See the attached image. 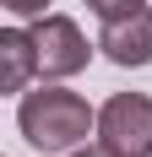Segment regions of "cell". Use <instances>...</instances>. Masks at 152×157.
Returning <instances> with one entry per match:
<instances>
[{
    "instance_id": "5",
    "label": "cell",
    "mask_w": 152,
    "mask_h": 157,
    "mask_svg": "<svg viewBox=\"0 0 152 157\" xmlns=\"http://www.w3.org/2000/svg\"><path fill=\"white\" fill-rule=\"evenodd\" d=\"M33 71H38L33 27H6L0 33V87H6V92H22Z\"/></svg>"
},
{
    "instance_id": "3",
    "label": "cell",
    "mask_w": 152,
    "mask_h": 157,
    "mask_svg": "<svg viewBox=\"0 0 152 157\" xmlns=\"http://www.w3.org/2000/svg\"><path fill=\"white\" fill-rule=\"evenodd\" d=\"M33 49H38V76L44 81H65L76 76L82 65H87V38H82V27H76L71 16L60 11H44V16H33Z\"/></svg>"
},
{
    "instance_id": "4",
    "label": "cell",
    "mask_w": 152,
    "mask_h": 157,
    "mask_svg": "<svg viewBox=\"0 0 152 157\" xmlns=\"http://www.w3.org/2000/svg\"><path fill=\"white\" fill-rule=\"evenodd\" d=\"M98 49H103V60L125 65V71L152 65V11L136 6V11H125V16H103Z\"/></svg>"
},
{
    "instance_id": "9",
    "label": "cell",
    "mask_w": 152,
    "mask_h": 157,
    "mask_svg": "<svg viewBox=\"0 0 152 157\" xmlns=\"http://www.w3.org/2000/svg\"><path fill=\"white\" fill-rule=\"evenodd\" d=\"M49 157H60V152H49Z\"/></svg>"
},
{
    "instance_id": "8",
    "label": "cell",
    "mask_w": 152,
    "mask_h": 157,
    "mask_svg": "<svg viewBox=\"0 0 152 157\" xmlns=\"http://www.w3.org/2000/svg\"><path fill=\"white\" fill-rule=\"evenodd\" d=\"M71 157H114V152H109V146H76Z\"/></svg>"
},
{
    "instance_id": "7",
    "label": "cell",
    "mask_w": 152,
    "mask_h": 157,
    "mask_svg": "<svg viewBox=\"0 0 152 157\" xmlns=\"http://www.w3.org/2000/svg\"><path fill=\"white\" fill-rule=\"evenodd\" d=\"M141 0H87V11H98V16H125V11H136Z\"/></svg>"
},
{
    "instance_id": "1",
    "label": "cell",
    "mask_w": 152,
    "mask_h": 157,
    "mask_svg": "<svg viewBox=\"0 0 152 157\" xmlns=\"http://www.w3.org/2000/svg\"><path fill=\"white\" fill-rule=\"evenodd\" d=\"M16 130L44 157L49 152H76L98 130V114L71 87H38V92H22V103H16Z\"/></svg>"
},
{
    "instance_id": "6",
    "label": "cell",
    "mask_w": 152,
    "mask_h": 157,
    "mask_svg": "<svg viewBox=\"0 0 152 157\" xmlns=\"http://www.w3.org/2000/svg\"><path fill=\"white\" fill-rule=\"evenodd\" d=\"M0 6H6L11 16H22V22H27V16H44L49 6H54V0H0Z\"/></svg>"
},
{
    "instance_id": "2",
    "label": "cell",
    "mask_w": 152,
    "mask_h": 157,
    "mask_svg": "<svg viewBox=\"0 0 152 157\" xmlns=\"http://www.w3.org/2000/svg\"><path fill=\"white\" fill-rule=\"evenodd\" d=\"M98 146H109L114 157H152V98L114 92L98 109Z\"/></svg>"
}]
</instances>
